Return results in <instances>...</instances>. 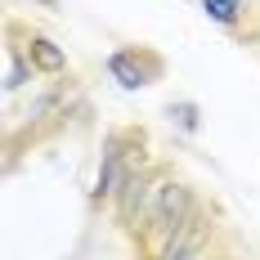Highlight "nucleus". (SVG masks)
<instances>
[{"mask_svg": "<svg viewBox=\"0 0 260 260\" xmlns=\"http://www.w3.org/2000/svg\"><path fill=\"white\" fill-rule=\"evenodd\" d=\"M207 260H242V256H234V251H215V256H207Z\"/></svg>", "mask_w": 260, "mask_h": 260, "instance_id": "9d476101", "label": "nucleus"}, {"mask_svg": "<svg viewBox=\"0 0 260 260\" xmlns=\"http://www.w3.org/2000/svg\"><path fill=\"white\" fill-rule=\"evenodd\" d=\"M31 77H36V68L27 63L23 45L9 36V45H5V94H18L23 85H31Z\"/></svg>", "mask_w": 260, "mask_h": 260, "instance_id": "0eeeda50", "label": "nucleus"}, {"mask_svg": "<svg viewBox=\"0 0 260 260\" xmlns=\"http://www.w3.org/2000/svg\"><path fill=\"white\" fill-rule=\"evenodd\" d=\"M198 211H207V207L198 202V193H193L188 184L175 180V175H161V184H157V198H153V211H148V224H144V234L135 238V242H148V247H157V242H166L175 229H184V224H188Z\"/></svg>", "mask_w": 260, "mask_h": 260, "instance_id": "f03ea898", "label": "nucleus"}, {"mask_svg": "<svg viewBox=\"0 0 260 260\" xmlns=\"http://www.w3.org/2000/svg\"><path fill=\"white\" fill-rule=\"evenodd\" d=\"M211 238H215V220H211L207 211H198L184 229H175L166 242H157L153 260H207Z\"/></svg>", "mask_w": 260, "mask_h": 260, "instance_id": "39448f33", "label": "nucleus"}, {"mask_svg": "<svg viewBox=\"0 0 260 260\" xmlns=\"http://www.w3.org/2000/svg\"><path fill=\"white\" fill-rule=\"evenodd\" d=\"M198 5L207 9V18H211V23L229 27V31H238V27H242V18H247L242 0H198Z\"/></svg>", "mask_w": 260, "mask_h": 260, "instance_id": "6e6552de", "label": "nucleus"}, {"mask_svg": "<svg viewBox=\"0 0 260 260\" xmlns=\"http://www.w3.org/2000/svg\"><path fill=\"white\" fill-rule=\"evenodd\" d=\"M166 112H171V126L188 130V135H193V130L202 126V117H198V104H188V99H180V104H171Z\"/></svg>", "mask_w": 260, "mask_h": 260, "instance_id": "1a4fd4ad", "label": "nucleus"}, {"mask_svg": "<svg viewBox=\"0 0 260 260\" xmlns=\"http://www.w3.org/2000/svg\"><path fill=\"white\" fill-rule=\"evenodd\" d=\"M139 166H148V135L139 126L108 130L104 135V157H99V175H94V188H90V202H94V207H99V202L112 207V198L121 193V184H126Z\"/></svg>", "mask_w": 260, "mask_h": 260, "instance_id": "f257e3e1", "label": "nucleus"}, {"mask_svg": "<svg viewBox=\"0 0 260 260\" xmlns=\"http://www.w3.org/2000/svg\"><path fill=\"white\" fill-rule=\"evenodd\" d=\"M108 77L121 90H144V85H157L166 77V58L148 45H117L108 54Z\"/></svg>", "mask_w": 260, "mask_h": 260, "instance_id": "20e7f679", "label": "nucleus"}, {"mask_svg": "<svg viewBox=\"0 0 260 260\" xmlns=\"http://www.w3.org/2000/svg\"><path fill=\"white\" fill-rule=\"evenodd\" d=\"M9 36L18 41L23 36V54H27V63L36 68V77H68V54H63V45H54L45 31H14L9 27Z\"/></svg>", "mask_w": 260, "mask_h": 260, "instance_id": "423d86ee", "label": "nucleus"}, {"mask_svg": "<svg viewBox=\"0 0 260 260\" xmlns=\"http://www.w3.org/2000/svg\"><path fill=\"white\" fill-rule=\"evenodd\" d=\"M161 175H166V171H157V166H139V171L121 184V193L112 198V220H117V229H121V234H130V238L144 234Z\"/></svg>", "mask_w": 260, "mask_h": 260, "instance_id": "7ed1b4c3", "label": "nucleus"}]
</instances>
